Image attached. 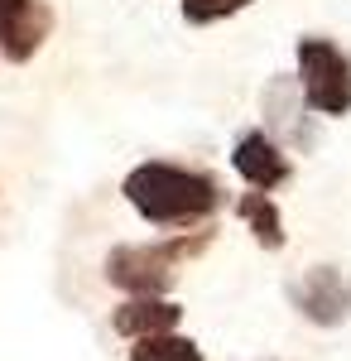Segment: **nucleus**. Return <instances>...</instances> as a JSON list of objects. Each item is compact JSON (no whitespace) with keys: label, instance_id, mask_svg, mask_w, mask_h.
<instances>
[{"label":"nucleus","instance_id":"1a4fd4ad","mask_svg":"<svg viewBox=\"0 0 351 361\" xmlns=\"http://www.w3.org/2000/svg\"><path fill=\"white\" fill-rule=\"evenodd\" d=\"M130 361H202V347L178 333H154L130 342Z\"/></svg>","mask_w":351,"mask_h":361},{"label":"nucleus","instance_id":"9d476101","mask_svg":"<svg viewBox=\"0 0 351 361\" xmlns=\"http://www.w3.org/2000/svg\"><path fill=\"white\" fill-rule=\"evenodd\" d=\"M250 5L255 0H178V10H183L188 25H216V20H231V15H241Z\"/></svg>","mask_w":351,"mask_h":361},{"label":"nucleus","instance_id":"f03ea898","mask_svg":"<svg viewBox=\"0 0 351 361\" xmlns=\"http://www.w3.org/2000/svg\"><path fill=\"white\" fill-rule=\"evenodd\" d=\"M212 246V231H178L168 241H154V246H116L106 255V284H116L121 294H164L173 284V270L202 255Z\"/></svg>","mask_w":351,"mask_h":361},{"label":"nucleus","instance_id":"0eeeda50","mask_svg":"<svg viewBox=\"0 0 351 361\" xmlns=\"http://www.w3.org/2000/svg\"><path fill=\"white\" fill-rule=\"evenodd\" d=\"M178 318H183V308L173 304V299H164V294H135V299H125V304L111 313V328L121 337H154V333H173L178 328Z\"/></svg>","mask_w":351,"mask_h":361},{"label":"nucleus","instance_id":"39448f33","mask_svg":"<svg viewBox=\"0 0 351 361\" xmlns=\"http://www.w3.org/2000/svg\"><path fill=\"white\" fill-rule=\"evenodd\" d=\"M54 29L49 0H0V58L5 63H29L44 49Z\"/></svg>","mask_w":351,"mask_h":361},{"label":"nucleus","instance_id":"423d86ee","mask_svg":"<svg viewBox=\"0 0 351 361\" xmlns=\"http://www.w3.org/2000/svg\"><path fill=\"white\" fill-rule=\"evenodd\" d=\"M231 169L241 173L250 188H260V193H270L279 188L294 169H289V154H284V145L270 135V130H245L236 145H231Z\"/></svg>","mask_w":351,"mask_h":361},{"label":"nucleus","instance_id":"20e7f679","mask_svg":"<svg viewBox=\"0 0 351 361\" xmlns=\"http://www.w3.org/2000/svg\"><path fill=\"white\" fill-rule=\"evenodd\" d=\"M289 299H294V308L308 323L337 328V323L351 318V279L342 275L337 265H313V270H303V275L289 284Z\"/></svg>","mask_w":351,"mask_h":361},{"label":"nucleus","instance_id":"f257e3e1","mask_svg":"<svg viewBox=\"0 0 351 361\" xmlns=\"http://www.w3.org/2000/svg\"><path fill=\"white\" fill-rule=\"evenodd\" d=\"M121 193L135 207V217H144L149 226H197L221 207V188L212 173L164 164V159L135 164L125 173Z\"/></svg>","mask_w":351,"mask_h":361},{"label":"nucleus","instance_id":"7ed1b4c3","mask_svg":"<svg viewBox=\"0 0 351 361\" xmlns=\"http://www.w3.org/2000/svg\"><path fill=\"white\" fill-rule=\"evenodd\" d=\"M294 58H298L303 102L318 116H347L351 111V58L323 34H303Z\"/></svg>","mask_w":351,"mask_h":361},{"label":"nucleus","instance_id":"6e6552de","mask_svg":"<svg viewBox=\"0 0 351 361\" xmlns=\"http://www.w3.org/2000/svg\"><path fill=\"white\" fill-rule=\"evenodd\" d=\"M236 217L250 226V236H255L265 250L284 246V217H279V207H274L270 193H260V188H255V193H245L241 202H236Z\"/></svg>","mask_w":351,"mask_h":361}]
</instances>
